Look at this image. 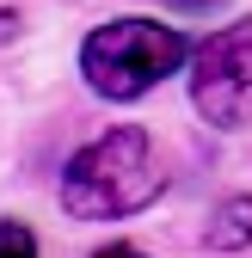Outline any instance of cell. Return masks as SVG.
Masks as SVG:
<instances>
[{"mask_svg":"<svg viewBox=\"0 0 252 258\" xmlns=\"http://www.w3.org/2000/svg\"><path fill=\"white\" fill-rule=\"evenodd\" d=\"M215 252H234V246H252V197H228L222 209H215L209 234H203Z\"/></svg>","mask_w":252,"mask_h":258,"instance_id":"277c9868","label":"cell"},{"mask_svg":"<svg viewBox=\"0 0 252 258\" xmlns=\"http://www.w3.org/2000/svg\"><path fill=\"white\" fill-rule=\"evenodd\" d=\"M0 252H25L31 258V252H37V234H31L25 221H0Z\"/></svg>","mask_w":252,"mask_h":258,"instance_id":"5b68a950","label":"cell"},{"mask_svg":"<svg viewBox=\"0 0 252 258\" xmlns=\"http://www.w3.org/2000/svg\"><path fill=\"white\" fill-rule=\"evenodd\" d=\"M178 7H191V13H203V7H215V0H178Z\"/></svg>","mask_w":252,"mask_h":258,"instance_id":"8992f818","label":"cell"},{"mask_svg":"<svg viewBox=\"0 0 252 258\" xmlns=\"http://www.w3.org/2000/svg\"><path fill=\"white\" fill-rule=\"evenodd\" d=\"M184 55H191L184 31H172L160 19H111L80 43V74L99 99L130 105L142 92H154L166 74H178Z\"/></svg>","mask_w":252,"mask_h":258,"instance_id":"7a4b0ae2","label":"cell"},{"mask_svg":"<svg viewBox=\"0 0 252 258\" xmlns=\"http://www.w3.org/2000/svg\"><path fill=\"white\" fill-rule=\"evenodd\" d=\"M191 105L215 129L252 123V19H234L191 49Z\"/></svg>","mask_w":252,"mask_h":258,"instance_id":"3957f363","label":"cell"},{"mask_svg":"<svg viewBox=\"0 0 252 258\" xmlns=\"http://www.w3.org/2000/svg\"><path fill=\"white\" fill-rule=\"evenodd\" d=\"M160 166H154L148 129L117 123L105 136H92L68 166H61V209L80 221H123L160 197Z\"/></svg>","mask_w":252,"mask_h":258,"instance_id":"6da1fadb","label":"cell"}]
</instances>
